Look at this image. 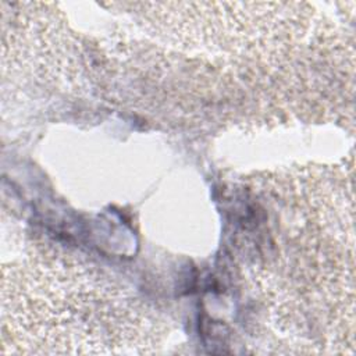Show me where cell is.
Masks as SVG:
<instances>
[{"label":"cell","mask_w":356,"mask_h":356,"mask_svg":"<svg viewBox=\"0 0 356 356\" xmlns=\"http://www.w3.org/2000/svg\"><path fill=\"white\" fill-rule=\"evenodd\" d=\"M71 266H35L22 274L4 278L3 325L18 335L75 334L78 345H107L96 331L111 334V312L117 299L104 284ZM47 335L43 338L44 343ZM40 343V345H42Z\"/></svg>","instance_id":"cell-1"}]
</instances>
